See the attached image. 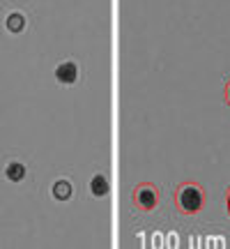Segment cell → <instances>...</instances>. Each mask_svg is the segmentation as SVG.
<instances>
[{"mask_svg":"<svg viewBox=\"0 0 230 249\" xmlns=\"http://www.w3.org/2000/svg\"><path fill=\"white\" fill-rule=\"evenodd\" d=\"M90 189H92V194L95 196H106V192H108L106 178H104V176H95L92 182H90Z\"/></svg>","mask_w":230,"mask_h":249,"instance_id":"6","label":"cell"},{"mask_svg":"<svg viewBox=\"0 0 230 249\" xmlns=\"http://www.w3.org/2000/svg\"><path fill=\"white\" fill-rule=\"evenodd\" d=\"M5 176H7L12 182H18V180L26 178V166H23V164H18V161H12L7 169H5Z\"/></svg>","mask_w":230,"mask_h":249,"instance_id":"4","label":"cell"},{"mask_svg":"<svg viewBox=\"0 0 230 249\" xmlns=\"http://www.w3.org/2000/svg\"><path fill=\"white\" fill-rule=\"evenodd\" d=\"M133 203L138 205L141 210H154L159 203V192L157 187L150 182H141V185L133 189Z\"/></svg>","mask_w":230,"mask_h":249,"instance_id":"2","label":"cell"},{"mask_svg":"<svg viewBox=\"0 0 230 249\" xmlns=\"http://www.w3.org/2000/svg\"><path fill=\"white\" fill-rule=\"evenodd\" d=\"M53 196L58 198V201H67L71 196V185L67 182V180H58L53 185Z\"/></svg>","mask_w":230,"mask_h":249,"instance_id":"5","label":"cell"},{"mask_svg":"<svg viewBox=\"0 0 230 249\" xmlns=\"http://www.w3.org/2000/svg\"><path fill=\"white\" fill-rule=\"evenodd\" d=\"M7 28L12 33H21L23 28H26V18L21 17V14H9L7 17Z\"/></svg>","mask_w":230,"mask_h":249,"instance_id":"7","label":"cell"},{"mask_svg":"<svg viewBox=\"0 0 230 249\" xmlns=\"http://www.w3.org/2000/svg\"><path fill=\"white\" fill-rule=\"evenodd\" d=\"M55 79L60 81V83H74V81L79 79V67H76L71 60L62 62L60 67L55 70Z\"/></svg>","mask_w":230,"mask_h":249,"instance_id":"3","label":"cell"},{"mask_svg":"<svg viewBox=\"0 0 230 249\" xmlns=\"http://www.w3.org/2000/svg\"><path fill=\"white\" fill-rule=\"evenodd\" d=\"M226 102L230 104V79H228V86H226Z\"/></svg>","mask_w":230,"mask_h":249,"instance_id":"9","label":"cell"},{"mask_svg":"<svg viewBox=\"0 0 230 249\" xmlns=\"http://www.w3.org/2000/svg\"><path fill=\"white\" fill-rule=\"evenodd\" d=\"M226 210L230 214V187H228V192H226Z\"/></svg>","mask_w":230,"mask_h":249,"instance_id":"8","label":"cell"},{"mask_svg":"<svg viewBox=\"0 0 230 249\" xmlns=\"http://www.w3.org/2000/svg\"><path fill=\"white\" fill-rule=\"evenodd\" d=\"M175 205L182 214H198L205 205V192L198 182H182L175 192Z\"/></svg>","mask_w":230,"mask_h":249,"instance_id":"1","label":"cell"}]
</instances>
